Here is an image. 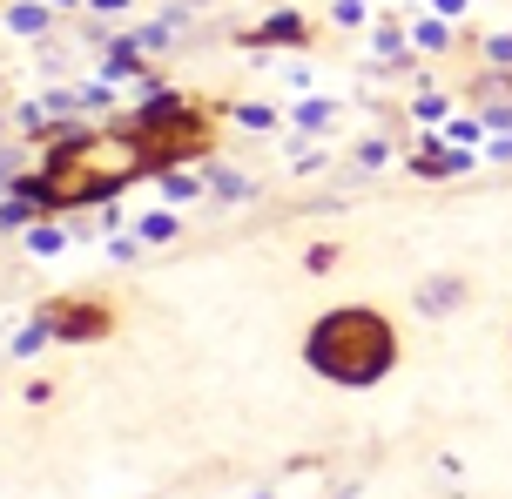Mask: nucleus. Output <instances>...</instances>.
Returning <instances> with one entry per match:
<instances>
[{
    "label": "nucleus",
    "instance_id": "obj_1",
    "mask_svg": "<svg viewBox=\"0 0 512 499\" xmlns=\"http://www.w3.org/2000/svg\"><path fill=\"white\" fill-rule=\"evenodd\" d=\"M304 358L324 378H337V385H378L384 371H391V358H398V338H391V324H384L378 311H331L310 324V344Z\"/></svg>",
    "mask_w": 512,
    "mask_h": 499
},
{
    "label": "nucleus",
    "instance_id": "obj_2",
    "mask_svg": "<svg viewBox=\"0 0 512 499\" xmlns=\"http://www.w3.org/2000/svg\"><path fill=\"white\" fill-rule=\"evenodd\" d=\"M263 41H304V21L297 14H277V21L263 27Z\"/></svg>",
    "mask_w": 512,
    "mask_h": 499
},
{
    "label": "nucleus",
    "instance_id": "obj_3",
    "mask_svg": "<svg viewBox=\"0 0 512 499\" xmlns=\"http://www.w3.org/2000/svg\"><path fill=\"white\" fill-rule=\"evenodd\" d=\"M445 304H459V284H425V311H445Z\"/></svg>",
    "mask_w": 512,
    "mask_h": 499
},
{
    "label": "nucleus",
    "instance_id": "obj_4",
    "mask_svg": "<svg viewBox=\"0 0 512 499\" xmlns=\"http://www.w3.org/2000/svg\"><path fill=\"white\" fill-rule=\"evenodd\" d=\"M169 230H176V216H149V223H142V237H149V243H162Z\"/></svg>",
    "mask_w": 512,
    "mask_h": 499
}]
</instances>
